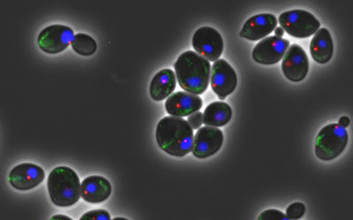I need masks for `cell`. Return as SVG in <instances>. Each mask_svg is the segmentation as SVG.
<instances>
[{
  "mask_svg": "<svg viewBox=\"0 0 353 220\" xmlns=\"http://www.w3.org/2000/svg\"><path fill=\"white\" fill-rule=\"evenodd\" d=\"M232 118L231 106L223 102L210 103L205 109L203 122L208 126H225Z\"/></svg>",
  "mask_w": 353,
  "mask_h": 220,
  "instance_id": "obj_18",
  "label": "cell"
},
{
  "mask_svg": "<svg viewBox=\"0 0 353 220\" xmlns=\"http://www.w3.org/2000/svg\"><path fill=\"white\" fill-rule=\"evenodd\" d=\"M72 48L81 56H91L97 52V43L92 36L87 34H75L72 42Z\"/></svg>",
  "mask_w": 353,
  "mask_h": 220,
  "instance_id": "obj_19",
  "label": "cell"
},
{
  "mask_svg": "<svg viewBox=\"0 0 353 220\" xmlns=\"http://www.w3.org/2000/svg\"><path fill=\"white\" fill-rule=\"evenodd\" d=\"M282 70L287 80L299 82L304 80L309 71L307 53L299 44H292L283 56Z\"/></svg>",
  "mask_w": 353,
  "mask_h": 220,
  "instance_id": "obj_10",
  "label": "cell"
},
{
  "mask_svg": "<svg viewBox=\"0 0 353 220\" xmlns=\"http://www.w3.org/2000/svg\"><path fill=\"white\" fill-rule=\"evenodd\" d=\"M288 219L285 214L279 210L270 209L264 210L261 215L258 217V220H286Z\"/></svg>",
  "mask_w": 353,
  "mask_h": 220,
  "instance_id": "obj_22",
  "label": "cell"
},
{
  "mask_svg": "<svg viewBox=\"0 0 353 220\" xmlns=\"http://www.w3.org/2000/svg\"><path fill=\"white\" fill-rule=\"evenodd\" d=\"M210 82L214 92L219 98L225 100L237 87V74L228 62L225 59H219L212 66Z\"/></svg>",
  "mask_w": 353,
  "mask_h": 220,
  "instance_id": "obj_8",
  "label": "cell"
},
{
  "mask_svg": "<svg viewBox=\"0 0 353 220\" xmlns=\"http://www.w3.org/2000/svg\"><path fill=\"white\" fill-rule=\"evenodd\" d=\"M174 69L179 86L185 92L199 96L209 87L210 63L197 52L188 50L182 53L176 59Z\"/></svg>",
  "mask_w": 353,
  "mask_h": 220,
  "instance_id": "obj_2",
  "label": "cell"
},
{
  "mask_svg": "<svg viewBox=\"0 0 353 220\" xmlns=\"http://www.w3.org/2000/svg\"><path fill=\"white\" fill-rule=\"evenodd\" d=\"M290 42L282 37L269 36L261 40L253 50L254 60L264 65H276L281 61L289 49Z\"/></svg>",
  "mask_w": 353,
  "mask_h": 220,
  "instance_id": "obj_9",
  "label": "cell"
},
{
  "mask_svg": "<svg viewBox=\"0 0 353 220\" xmlns=\"http://www.w3.org/2000/svg\"><path fill=\"white\" fill-rule=\"evenodd\" d=\"M274 31H275V34L277 37H282L283 34H285V30L281 27H276Z\"/></svg>",
  "mask_w": 353,
  "mask_h": 220,
  "instance_id": "obj_25",
  "label": "cell"
},
{
  "mask_svg": "<svg viewBox=\"0 0 353 220\" xmlns=\"http://www.w3.org/2000/svg\"><path fill=\"white\" fill-rule=\"evenodd\" d=\"M312 58L318 64H327L332 58L334 44L330 32L325 28H320L315 33L310 43Z\"/></svg>",
  "mask_w": 353,
  "mask_h": 220,
  "instance_id": "obj_16",
  "label": "cell"
},
{
  "mask_svg": "<svg viewBox=\"0 0 353 220\" xmlns=\"http://www.w3.org/2000/svg\"><path fill=\"white\" fill-rule=\"evenodd\" d=\"M47 186L55 206L69 207L80 199L81 185L77 172L68 166H57L50 173Z\"/></svg>",
  "mask_w": 353,
  "mask_h": 220,
  "instance_id": "obj_3",
  "label": "cell"
},
{
  "mask_svg": "<svg viewBox=\"0 0 353 220\" xmlns=\"http://www.w3.org/2000/svg\"><path fill=\"white\" fill-rule=\"evenodd\" d=\"M52 219H69V220H72L71 218H69V217L65 216V215H55V216L52 217Z\"/></svg>",
  "mask_w": 353,
  "mask_h": 220,
  "instance_id": "obj_26",
  "label": "cell"
},
{
  "mask_svg": "<svg viewBox=\"0 0 353 220\" xmlns=\"http://www.w3.org/2000/svg\"><path fill=\"white\" fill-rule=\"evenodd\" d=\"M305 212V206L302 203H293L286 209V216L288 219H301Z\"/></svg>",
  "mask_w": 353,
  "mask_h": 220,
  "instance_id": "obj_20",
  "label": "cell"
},
{
  "mask_svg": "<svg viewBox=\"0 0 353 220\" xmlns=\"http://www.w3.org/2000/svg\"><path fill=\"white\" fill-rule=\"evenodd\" d=\"M83 219L110 220V215L105 210H92L81 217V220Z\"/></svg>",
  "mask_w": 353,
  "mask_h": 220,
  "instance_id": "obj_21",
  "label": "cell"
},
{
  "mask_svg": "<svg viewBox=\"0 0 353 220\" xmlns=\"http://www.w3.org/2000/svg\"><path fill=\"white\" fill-rule=\"evenodd\" d=\"M176 75L171 69H163L157 72L151 80L150 94L151 98L157 102L168 98L175 90Z\"/></svg>",
  "mask_w": 353,
  "mask_h": 220,
  "instance_id": "obj_17",
  "label": "cell"
},
{
  "mask_svg": "<svg viewBox=\"0 0 353 220\" xmlns=\"http://www.w3.org/2000/svg\"><path fill=\"white\" fill-rule=\"evenodd\" d=\"M223 143V131L212 126L201 127L195 134L192 153L198 159H206L220 150Z\"/></svg>",
  "mask_w": 353,
  "mask_h": 220,
  "instance_id": "obj_11",
  "label": "cell"
},
{
  "mask_svg": "<svg viewBox=\"0 0 353 220\" xmlns=\"http://www.w3.org/2000/svg\"><path fill=\"white\" fill-rule=\"evenodd\" d=\"M74 37V30L71 28L61 24L50 25L41 31L37 43L43 52L57 54L68 48Z\"/></svg>",
  "mask_w": 353,
  "mask_h": 220,
  "instance_id": "obj_6",
  "label": "cell"
},
{
  "mask_svg": "<svg viewBox=\"0 0 353 220\" xmlns=\"http://www.w3.org/2000/svg\"><path fill=\"white\" fill-rule=\"evenodd\" d=\"M281 28L290 36L296 38H307L320 30L321 23L311 12L305 10H291L280 14Z\"/></svg>",
  "mask_w": 353,
  "mask_h": 220,
  "instance_id": "obj_5",
  "label": "cell"
},
{
  "mask_svg": "<svg viewBox=\"0 0 353 220\" xmlns=\"http://www.w3.org/2000/svg\"><path fill=\"white\" fill-rule=\"evenodd\" d=\"M156 138L160 148L172 156L184 157L193 148V128L188 121L178 116L161 119Z\"/></svg>",
  "mask_w": 353,
  "mask_h": 220,
  "instance_id": "obj_1",
  "label": "cell"
},
{
  "mask_svg": "<svg viewBox=\"0 0 353 220\" xmlns=\"http://www.w3.org/2000/svg\"><path fill=\"white\" fill-rule=\"evenodd\" d=\"M339 124L343 128H347L350 125V119L347 116H342L339 119Z\"/></svg>",
  "mask_w": 353,
  "mask_h": 220,
  "instance_id": "obj_24",
  "label": "cell"
},
{
  "mask_svg": "<svg viewBox=\"0 0 353 220\" xmlns=\"http://www.w3.org/2000/svg\"><path fill=\"white\" fill-rule=\"evenodd\" d=\"M192 43L198 54L209 61L219 60L223 52V37L211 27L200 28L195 31Z\"/></svg>",
  "mask_w": 353,
  "mask_h": 220,
  "instance_id": "obj_7",
  "label": "cell"
},
{
  "mask_svg": "<svg viewBox=\"0 0 353 220\" xmlns=\"http://www.w3.org/2000/svg\"><path fill=\"white\" fill-rule=\"evenodd\" d=\"M203 107V100L196 94L176 92L171 94L165 102V109L169 115L184 118L199 111Z\"/></svg>",
  "mask_w": 353,
  "mask_h": 220,
  "instance_id": "obj_13",
  "label": "cell"
},
{
  "mask_svg": "<svg viewBox=\"0 0 353 220\" xmlns=\"http://www.w3.org/2000/svg\"><path fill=\"white\" fill-rule=\"evenodd\" d=\"M115 219H125V218H115Z\"/></svg>",
  "mask_w": 353,
  "mask_h": 220,
  "instance_id": "obj_27",
  "label": "cell"
},
{
  "mask_svg": "<svg viewBox=\"0 0 353 220\" xmlns=\"http://www.w3.org/2000/svg\"><path fill=\"white\" fill-rule=\"evenodd\" d=\"M277 19L274 14H260L249 18L241 31L243 38L258 41L269 36L275 30Z\"/></svg>",
  "mask_w": 353,
  "mask_h": 220,
  "instance_id": "obj_14",
  "label": "cell"
},
{
  "mask_svg": "<svg viewBox=\"0 0 353 220\" xmlns=\"http://www.w3.org/2000/svg\"><path fill=\"white\" fill-rule=\"evenodd\" d=\"M44 177L46 173L39 165L21 163L12 169L8 181L18 190H30L42 184Z\"/></svg>",
  "mask_w": 353,
  "mask_h": 220,
  "instance_id": "obj_12",
  "label": "cell"
},
{
  "mask_svg": "<svg viewBox=\"0 0 353 220\" xmlns=\"http://www.w3.org/2000/svg\"><path fill=\"white\" fill-rule=\"evenodd\" d=\"M188 124L191 125L193 130H198L203 124V114L200 111L194 112L193 114L188 116Z\"/></svg>",
  "mask_w": 353,
  "mask_h": 220,
  "instance_id": "obj_23",
  "label": "cell"
},
{
  "mask_svg": "<svg viewBox=\"0 0 353 220\" xmlns=\"http://www.w3.org/2000/svg\"><path fill=\"white\" fill-rule=\"evenodd\" d=\"M112 184L100 175H91L81 182V197L88 203L99 204L108 199L112 194Z\"/></svg>",
  "mask_w": 353,
  "mask_h": 220,
  "instance_id": "obj_15",
  "label": "cell"
},
{
  "mask_svg": "<svg viewBox=\"0 0 353 220\" xmlns=\"http://www.w3.org/2000/svg\"><path fill=\"white\" fill-rule=\"evenodd\" d=\"M348 132L339 124H331L321 129L315 140V154L324 162L335 160L346 148Z\"/></svg>",
  "mask_w": 353,
  "mask_h": 220,
  "instance_id": "obj_4",
  "label": "cell"
}]
</instances>
